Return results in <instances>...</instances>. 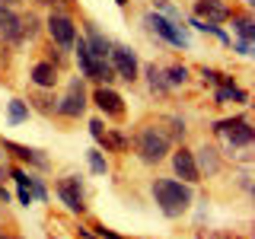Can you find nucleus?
Listing matches in <instances>:
<instances>
[{
    "instance_id": "nucleus-1",
    "label": "nucleus",
    "mask_w": 255,
    "mask_h": 239,
    "mask_svg": "<svg viewBox=\"0 0 255 239\" xmlns=\"http://www.w3.org/2000/svg\"><path fill=\"white\" fill-rule=\"evenodd\" d=\"M150 195H153L159 214H163V217H169V220H179L182 214L191 207V201H195V191H191V185H185V182H179V179H153Z\"/></svg>"
},
{
    "instance_id": "nucleus-2",
    "label": "nucleus",
    "mask_w": 255,
    "mask_h": 239,
    "mask_svg": "<svg viewBox=\"0 0 255 239\" xmlns=\"http://www.w3.org/2000/svg\"><path fill=\"white\" fill-rule=\"evenodd\" d=\"M172 147V137L163 131L159 124H143L137 134H134V150H137V156L143 159L147 166L153 163H163L166 153H169Z\"/></svg>"
},
{
    "instance_id": "nucleus-3",
    "label": "nucleus",
    "mask_w": 255,
    "mask_h": 239,
    "mask_svg": "<svg viewBox=\"0 0 255 239\" xmlns=\"http://www.w3.org/2000/svg\"><path fill=\"white\" fill-rule=\"evenodd\" d=\"M214 134L227 137V143L233 150H249L252 147V127H249V118L246 115H236V118H223V121L214 124Z\"/></svg>"
},
{
    "instance_id": "nucleus-4",
    "label": "nucleus",
    "mask_w": 255,
    "mask_h": 239,
    "mask_svg": "<svg viewBox=\"0 0 255 239\" xmlns=\"http://www.w3.org/2000/svg\"><path fill=\"white\" fill-rule=\"evenodd\" d=\"M86 102H90V96H86V83L83 77H74L67 83V93L58 99V106H54V112H58L61 118H80L86 112Z\"/></svg>"
},
{
    "instance_id": "nucleus-5",
    "label": "nucleus",
    "mask_w": 255,
    "mask_h": 239,
    "mask_svg": "<svg viewBox=\"0 0 255 239\" xmlns=\"http://www.w3.org/2000/svg\"><path fill=\"white\" fill-rule=\"evenodd\" d=\"M143 22H147L150 32H156V35L163 38V42H169L172 48H188V45H191L185 26H175V22H169L166 16H159V13H143Z\"/></svg>"
},
{
    "instance_id": "nucleus-6",
    "label": "nucleus",
    "mask_w": 255,
    "mask_h": 239,
    "mask_svg": "<svg viewBox=\"0 0 255 239\" xmlns=\"http://www.w3.org/2000/svg\"><path fill=\"white\" fill-rule=\"evenodd\" d=\"M109 64H112V70H115V77L125 80V83H134V80L140 77V61L128 45H112Z\"/></svg>"
},
{
    "instance_id": "nucleus-7",
    "label": "nucleus",
    "mask_w": 255,
    "mask_h": 239,
    "mask_svg": "<svg viewBox=\"0 0 255 239\" xmlns=\"http://www.w3.org/2000/svg\"><path fill=\"white\" fill-rule=\"evenodd\" d=\"M48 35H51V45H58V48H74V42H77V22L70 19L64 10H54L51 16H48Z\"/></svg>"
},
{
    "instance_id": "nucleus-8",
    "label": "nucleus",
    "mask_w": 255,
    "mask_h": 239,
    "mask_svg": "<svg viewBox=\"0 0 255 239\" xmlns=\"http://www.w3.org/2000/svg\"><path fill=\"white\" fill-rule=\"evenodd\" d=\"M54 191H58L61 204L67 207L70 214H83L86 211V195H83V182L80 175H64V179L54 182Z\"/></svg>"
},
{
    "instance_id": "nucleus-9",
    "label": "nucleus",
    "mask_w": 255,
    "mask_h": 239,
    "mask_svg": "<svg viewBox=\"0 0 255 239\" xmlns=\"http://www.w3.org/2000/svg\"><path fill=\"white\" fill-rule=\"evenodd\" d=\"M0 38L10 45H22L26 42V16H19L16 10L0 3Z\"/></svg>"
},
{
    "instance_id": "nucleus-10",
    "label": "nucleus",
    "mask_w": 255,
    "mask_h": 239,
    "mask_svg": "<svg viewBox=\"0 0 255 239\" xmlns=\"http://www.w3.org/2000/svg\"><path fill=\"white\" fill-rule=\"evenodd\" d=\"M90 99L96 102V109L106 118H125V99H122V93H115L112 86H96Z\"/></svg>"
},
{
    "instance_id": "nucleus-11",
    "label": "nucleus",
    "mask_w": 255,
    "mask_h": 239,
    "mask_svg": "<svg viewBox=\"0 0 255 239\" xmlns=\"http://www.w3.org/2000/svg\"><path fill=\"white\" fill-rule=\"evenodd\" d=\"M191 16H198V19H204V22L220 26V22H227L230 16H233V6H230L227 0H195Z\"/></svg>"
},
{
    "instance_id": "nucleus-12",
    "label": "nucleus",
    "mask_w": 255,
    "mask_h": 239,
    "mask_svg": "<svg viewBox=\"0 0 255 239\" xmlns=\"http://www.w3.org/2000/svg\"><path fill=\"white\" fill-rule=\"evenodd\" d=\"M172 172L179 175L185 185H198L201 182V172H198V163H195V150L188 147H179L172 153Z\"/></svg>"
},
{
    "instance_id": "nucleus-13",
    "label": "nucleus",
    "mask_w": 255,
    "mask_h": 239,
    "mask_svg": "<svg viewBox=\"0 0 255 239\" xmlns=\"http://www.w3.org/2000/svg\"><path fill=\"white\" fill-rule=\"evenodd\" d=\"M58 67H54L51 61H38V64H32V70H29V83L35 86V90H54L58 86Z\"/></svg>"
},
{
    "instance_id": "nucleus-14",
    "label": "nucleus",
    "mask_w": 255,
    "mask_h": 239,
    "mask_svg": "<svg viewBox=\"0 0 255 239\" xmlns=\"http://www.w3.org/2000/svg\"><path fill=\"white\" fill-rule=\"evenodd\" d=\"M214 102H217V106H227V102H239V106H246V102H249V93L239 90L233 77H223L217 83V90H214Z\"/></svg>"
},
{
    "instance_id": "nucleus-15",
    "label": "nucleus",
    "mask_w": 255,
    "mask_h": 239,
    "mask_svg": "<svg viewBox=\"0 0 255 239\" xmlns=\"http://www.w3.org/2000/svg\"><path fill=\"white\" fill-rule=\"evenodd\" d=\"M83 42H86V45H90V51L96 54V58H102V61H106V58H109V51H112V45H115V42H109V38H106V35H102V32H99V29H96V22H86V26H83Z\"/></svg>"
},
{
    "instance_id": "nucleus-16",
    "label": "nucleus",
    "mask_w": 255,
    "mask_h": 239,
    "mask_svg": "<svg viewBox=\"0 0 255 239\" xmlns=\"http://www.w3.org/2000/svg\"><path fill=\"white\" fill-rule=\"evenodd\" d=\"M3 147L13 150L16 159H22V163L35 166V169H48V156L42 153V150H32V147H26V143H13V140H3Z\"/></svg>"
},
{
    "instance_id": "nucleus-17",
    "label": "nucleus",
    "mask_w": 255,
    "mask_h": 239,
    "mask_svg": "<svg viewBox=\"0 0 255 239\" xmlns=\"http://www.w3.org/2000/svg\"><path fill=\"white\" fill-rule=\"evenodd\" d=\"M195 163H198V172H207V175H217L220 172V159H217V150H214V147L198 150Z\"/></svg>"
},
{
    "instance_id": "nucleus-18",
    "label": "nucleus",
    "mask_w": 255,
    "mask_h": 239,
    "mask_svg": "<svg viewBox=\"0 0 255 239\" xmlns=\"http://www.w3.org/2000/svg\"><path fill=\"white\" fill-rule=\"evenodd\" d=\"M29 115H32V109H29L26 99H10V102H6V121H10V124L29 121Z\"/></svg>"
},
{
    "instance_id": "nucleus-19",
    "label": "nucleus",
    "mask_w": 255,
    "mask_h": 239,
    "mask_svg": "<svg viewBox=\"0 0 255 239\" xmlns=\"http://www.w3.org/2000/svg\"><path fill=\"white\" fill-rule=\"evenodd\" d=\"M163 77H166V83H169V90L172 86H185L188 83V67L185 64H169V67L163 70Z\"/></svg>"
},
{
    "instance_id": "nucleus-20",
    "label": "nucleus",
    "mask_w": 255,
    "mask_h": 239,
    "mask_svg": "<svg viewBox=\"0 0 255 239\" xmlns=\"http://www.w3.org/2000/svg\"><path fill=\"white\" fill-rule=\"evenodd\" d=\"M230 19H233V32L239 38H246V42H252V35H255V29H252V16L249 13H243V16H230Z\"/></svg>"
},
{
    "instance_id": "nucleus-21",
    "label": "nucleus",
    "mask_w": 255,
    "mask_h": 239,
    "mask_svg": "<svg viewBox=\"0 0 255 239\" xmlns=\"http://www.w3.org/2000/svg\"><path fill=\"white\" fill-rule=\"evenodd\" d=\"M86 159H90L93 175H106L109 172V159H106V153H102V147H93L90 153H86Z\"/></svg>"
},
{
    "instance_id": "nucleus-22",
    "label": "nucleus",
    "mask_w": 255,
    "mask_h": 239,
    "mask_svg": "<svg viewBox=\"0 0 255 239\" xmlns=\"http://www.w3.org/2000/svg\"><path fill=\"white\" fill-rule=\"evenodd\" d=\"M153 6H156V13H159V16H166L169 22H175V26H185V22H182V13L175 10L169 0H153Z\"/></svg>"
},
{
    "instance_id": "nucleus-23",
    "label": "nucleus",
    "mask_w": 255,
    "mask_h": 239,
    "mask_svg": "<svg viewBox=\"0 0 255 239\" xmlns=\"http://www.w3.org/2000/svg\"><path fill=\"white\" fill-rule=\"evenodd\" d=\"M143 74L150 77V86H153V90H159V93H166V90H169V83H166L163 70H159L156 64H147V67H143Z\"/></svg>"
},
{
    "instance_id": "nucleus-24",
    "label": "nucleus",
    "mask_w": 255,
    "mask_h": 239,
    "mask_svg": "<svg viewBox=\"0 0 255 239\" xmlns=\"http://www.w3.org/2000/svg\"><path fill=\"white\" fill-rule=\"evenodd\" d=\"M90 134H93V140L99 143V147H106V134H109V127L99 121V118H93L90 121Z\"/></svg>"
},
{
    "instance_id": "nucleus-25",
    "label": "nucleus",
    "mask_w": 255,
    "mask_h": 239,
    "mask_svg": "<svg viewBox=\"0 0 255 239\" xmlns=\"http://www.w3.org/2000/svg\"><path fill=\"white\" fill-rule=\"evenodd\" d=\"M29 191H32V198H38V201H48V188H45V182L32 179V182H29Z\"/></svg>"
},
{
    "instance_id": "nucleus-26",
    "label": "nucleus",
    "mask_w": 255,
    "mask_h": 239,
    "mask_svg": "<svg viewBox=\"0 0 255 239\" xmlns=\"http://www.w3.org/2000/svg\"><path fill=\"white\" fill-rule=\"evenodd\" d=\"M13 179H16V185H19V188H29L32 175H29L26 169H19V166H16V169H13Z\"/></svg>"
},
{
    "instance_id": "nucleus-27",
    "label": "nucleus",
    "mask_w": 255,
    "mask_h": 239,
    "mask_svg": "<svg viewBox=\"0 0 255 239\" xmlns=\"http://www.w3.org/2000/svg\"><path fill=\"white\" fill-rule=\"evenodd\" d=\"M236 54H239V58H249V54H252V42L239 38V42H236Z\"/></svg>"
},
{
    "instance_id": "nucleus-28",
    "label": "nucleus",
    "mask_w": 255,
    "mask_h": 239,
    "mask_svg": "<svg viewBox=\"0 0 255 239\" xmlns=\"http://www.w3.org/2000/svg\"><path fill=\"white\" fill-rule=\"evenodd\" d=\"M96 236L99 239H125V236H118L115 230H109V227H96Z\"/></svg>"
},
{
    "instance_id": "nucleus-29",
    "label": "nucleus",
    "mask_w": 255,
    "mask_h": 239,
    "mask_svg": "<svg viewBox=\"0 0 255 239\" xmlns=\"http://www.w3.org/2000/svg\"><path fill=\"white\" fill-rule=\"evenodd\" d=\"M16 201H19V204H26V207H29L32 201H35V198H32V191H29V188H19V191H16Z\"/></svg>"
},
{
    "instance_id": "nucleus-30",
    "label": "nucleus",
    "mask_w": 255,
    "mask_h": 239,
    "mask_svg": "<svg viewBox=\"0 0 255 239\" xmlns=\"http://www.w3.org/2000/svg\"><path fill=\"white\" fill-rule=\"evenodd\" d=\"M77 236H80V239H99L96 233H90V230H86V227H80V230H77Z\"/></svg>"
},
{
    "instance_id": "nucleus-31",
    "label": "nucleus",
    "mask_w": 255,
    "mask_h": 239,
    "mask_svg": "<svg viewBox=\"0 0 255 239\" xmlns=\"http://www.w3.org/2000/svg\"><path fill=\"white\" fill-rule=\"evenodd\" d=\"M0 201H3V204H6V201H10V191H6L3 185H0Z\"/></svg>"
},
{
    "instance_id": "nucleus-32",
    "label": "nucleus",
    "mask_w": 255,
    "mask_h": 239,
    "mask_svg": "<svg viewBox=\"0 0 255 239\" xmlns=\"http://www.w3.org/2000/svg\"><path fill=\"white\" fill-rule=\"evenodd\" d=\"M0 3H3V6H13V3H19V0H0Z\"/></svg>"
},
{
    "instance_id": "nucleus-33",
    "label": "nucleus",
    "mask_w": 255,
    "mask_h": 239,
    "mask_svg": "<svg viewBox=\"0 0 255 239\" xmlns=\"http://www.w3.org/2000/svg\"><path fill=\"white\" fill-rule=\"evenodd\" d=\"M115 3H118V6H125V3H128V0H115Z\"/></svg>"
},
{
    "instance_id": "nucleus-34",
    "label": "nucleus",
    "mask_w": 255,
    "mask_h": 239,
    "mask_svg": "<svg viewBox=\"0 0 255 239\" xmlns=\"http://www.w3.org/2000/svg\"><path fill=\"white\" fill-rule=\"evenodd\" d=\"M0 239H6V236H3V230H0Z\"/></svg>"
},
{
    "instance_id": "nucleus-35",
    "label": "nucleus",
    "mask_w": 255,
    "mask_h": 239,
    "mask_svg": "<svg viewBox=\"0 0 255 239\" xmlns=\"http://www.w3.org/2000/svg\"><path fill=\"white\" fill-rule=\"evenodd\" d=\"M16 239H22V236H16Z\"/></svg>"
}]
</instances>
